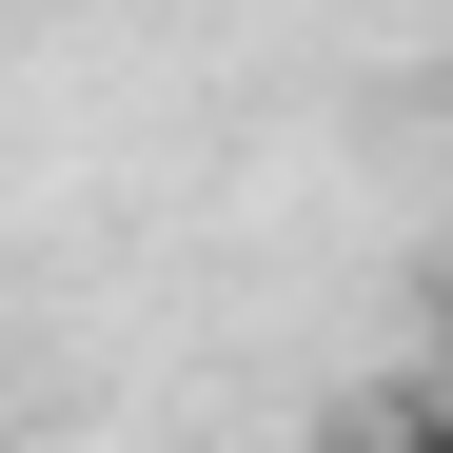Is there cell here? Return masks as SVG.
Segmentation results:
<instances>
[{
	"label": "cell",
	"instance_id": "6da1fadb",
	"mask_svg": "<svg viewBox=\"0 0 453 453\" xmlns=\"http://www.w3.org/2000/svg\"><path fill=\"white\" fill-rule=\"evenodd\" d=\"M335 453H453V414H434V395H374V414H355Z\"/></svg>",
	"mask_w": 453,
	"mask_h": 453
}]
</instances>
